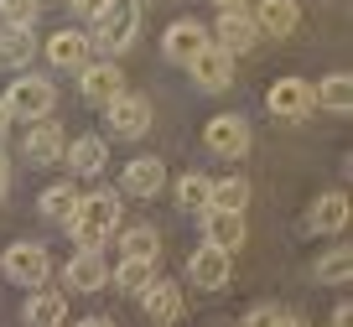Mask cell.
I'll list each match as a JSON object with an SVG mask.
<instances>
[{
    "mask_svg": "<svg viewBox=\"0 0 353 327\" xmlns=\"http://www.w3.org/2000/svg\"><path fill=\"white\" fill-rule=\"evenodd\" d=\"M68 229L83 250H99L110 244V234H120V197L114 192H88L78 197V208L68 213Z\"/></svg>",
    "mask_w": 353,
    "mask_h": 327,
    "instance_id": "1",
    "label": "cell"
},
{
    "mask_svg": "<svg viewBox=\"0 0 353 327\" xmlns=\"http://www.w3.org/2000/svg\"><path fill=\"white\" fill-rule=\"evenodd\" d=\"M135 37H141V6L135 0H110V11L94 16V37L88 42L104 47L110 57H120V52L135 47Z\"/></svg>",
    "mask_w": 353,
    "mask_h": 327,
    "instance_id": "2",
    "label": "cell"
},
{
    "mask_svg": "<svg viewBox=\"0 0 353 327\" xmlns=\"http://www.w3.org/2000/svg\"><path fill=\"white\" fill-rule=\"evenodd\" d=\"M52 99H57V88L47 83V78L21 73L11 88H6V99H0V104L11 109V120H47V115H52Z\"/></svg>",
    "mask_w": 353,
    "mask_h": 327,
    "instance_id": "3",
    "label": "cell"
},
{
    "mask_svg": "<svg viewBox=\"0 0 353 327\" xmlns=\"http://www.w3.org/2000/svg\"><path fill=\"white\" fill-rule=\"evenodd\" d=\"M0 265H6V275H11L16 286H26V291H37V286H42L47 275H52V255H47L37 239H21V244H11Z\"/></svg>",
    "mask_w": 353,
    "mask_h": 327,
    "instance_id": "4",
    "label": "cell"
},
{
    "mask_svg": "<svg viewBox=\"0 0 353 327\" xmlns=\"http://www.w3.org/2000/svg\"><path fill=\"white\" fill-rule=\"evenodd\" d=\"M203 146H208L213 156H223V161H239V156L250 151V120H239V115H213V120L203 125Z\"/></svg>",
    "mask_w": 353,
    "mask_h": 327,
    "instance_id": "5",
    "label": "cell"
},
{
    "mask_svg": "<svg viewBox=\"0 0 353 327\" xmlns=\"http://www.w3.org/2000/svg\"><path fill=\"white\" fill-rule=\"evenodd\" d=\"M104 115H110L114 141H141V135L151 130V99H141V94L110 99V104H104Z\"/></svg>",
    "mask_w": 353,
    "mask_h": 327,
    "instance_id": "6",
    "label": "cell"
},
{
    "mask_svg": "<svg viewBox=\"0 0 353 327\" xmlns=\"http://www.w3.org/2000/svg\"><path fill=\"white\" fill-rule=\"evenodd\" d=\"M229 275H234V255L213 250V244H203V250L188 255V281H192V291H223V286H229Z\"/></svg>",
    "mask_w": 353,
    "mask_h": 327,
    "instance_id": "7",
    "label": "cell"
},
{
    "mask_svg": "<svg viewBox=\"0 0 353 327\" xmlns=\"http://www.w3.org/2000/svg\"><path fill=\"white\" fill-rule=\"evenodd\" d=\"M188 78L203 88V94H223V88H234V57L223 52V47L208 42V47L188 63Z\"/></svg>",
    "mask_w": 353,
    "mask_h": 327,
    "instance_id": "8",
    "label": "cell"
},
{
    "mask_svg": "<svg viewBox=\"0 0 353 327\" xmlns=\"http://www.w3.org/2000/svg\"><path fill=\"white\" fill-rule=\"evenodd\" d=\"M208 42H213V37H208V26H203V21H192V16H182V21H172V26H166L161 52H166V63H182V68H188V63H192V57H198Z\"/></svg>",
    "mask_w": 353,
    "mask_h": 327,
    "instance_id": "9",
    "label": "cell"
},
{
    "mask_svg": "<svg viewBox=\"0 0 353 327\" xmlns=\"http://www.w3.org/2000/svg\"><path fill=\"white\" fill-rule=\"evenodd\" d=\"M78 78H83V83H78V94H83L88 104H99V109L110 104V99L125 94V68L114 63V57H110V63H88V68H78Z\"/></svg>",
    "mask_w": 353,
    "mask_h": 327,
    "instance_id": "10",
    "label": "cell"
},
{
    "mask_svg": "<svg viewBox=\"0 0 353 327\" xmlns=\"http://www.w3.org/2000/svg\"><path fill=\"white\" fill-rule=\"evenodd\" d=\"M265 104H270L276 120H307L312 115V83L307 78H281V83H270Z\"/></svg>",
    "mask_w": 353,
    "mask_h": 327,
    "instance_id": "11",
    "label": "cell"
},
{
    "mask_svg": "<svg viewBox=\"0 0 353 327\" xmlns=\"http://www.w3.org/2000/svg\"><path fill=\"white\" fill-rule=\"evenodd\" d=\"M250 21H254V32L260 37H291L301 26V11H296V0H254V11H250Z\"/></svg>",
    "mask_w": 353,
    "mask_h": 327,
    "instance_id": "12",
    "label": "cell"
},
{
    "mask_svg": "<svg viewBox=\"0 0 353 327\" xmlns=\"http://www.w3.org/2000/svg\"><path fill=\"white\" fill-rule=\"evenodd\" d=\"M244 213H223V208H203V244H213V250L234 255L244 244Z\"/></svg>",
    "mask_w": 353,
    "mask_h": 327,
    "instance_id": "13",
    "label": "cell"
},
{
    "mask_svg": "<svg viewBox=\"0 0 353 327\" xmlns=\"http://www.w3.org/2000/svg\"><path fill=\"white\" fill-rule=\"evenodd\" d=\"M213 47H223L229 57H239V52H250L254 42H260V32H254V21H250V11H223L219 16V26H213Z\"/></svg>",
    "mask_w": 353,
    "mask_h": 327,
    "instance_id": "14",
    "label": "cell"
},
{
    "mask_svg": "<svg viewBox=\"0 0 353 327\" xmlns=\"http://www.w3.org/2000/svg\"><path fill=\"white\" fill-rule=\"evenodd\" d=\"M63 286L68 291H104L110 286V265H104L99 250H78L63 270Z\"/></svg>",
    "mask_w": 353,
    "mask_h": 327,
    "instance_id": "15",
    "label": "cell"
},
{
    "mask_svg": "<svg viewBox=\"0 0 353 327\" xmlns=\"http://www.w3.org/2000/svg\"><path fill=\"white\" fill-rule=\"evenodd\" d=\"M63 151H68L63 125L37 120L32 130H26V161H32V166H52V161H63Z\"/></svg>",
    "mask_w": 353,
    "mask_h": 327,
    "instance_id": "16",
    "label": "cell"
},
{
    "mask_svg": "<svg viewBox=\"0 0 353 327\" xmlns=\"http://www.w3.org/2000/svg\"><path fill=\"white\" fill-rule=\"evenodd\" d=\"M47 57H52V68H88V57H94V42H88V32H52L47 37Z\"/></svg>",
    "mask_w": 353,
    "mask_h": 327,
    "instance_id": "17",
    "label": "cell"
},
{
    "mask_svg": "<svg viewBox=\"0 0 353 327\" xmlns=\"http://www.w3.org/2000/svg\"><path fill=\"white\" fill-rule=\"evenodd\" d=\"M141 306H145V317H151V322H176V317H182V286L176 281H151L141 291Z\"/></svg>",
    "mask_w": 353,
    "mask_h": 327,
    "instance_id": "18",
    "label": "cell"
},
{
    "mask_svg": "<svg viewBox=\"0 0 353 327\" xmlns=\"http://www.w3.org/2000/svg\"><path fill=\"white\" fill-rule=\"evenodd\" d=\"M63 156H68V172L73 177H99L104 166H110V146H104L99 135H78Z\"/></svg>",
    "mask_w": 353,
    "mask_h": 327,
    "instance_id": "19",
    "label": "cell"
},
{
    "mask_svg": "<svg viewBox=\"0 0 353 327\" xmlns=\"http://www.w3.org/2000/svg\"><path fill=\"white\" fill-rule=\"evenodd\" d=\"M120 187H125L130 197H156V192L166 187V166L156 161V156H141V161H130V166H125Z\"/></svg>",
    "mask_w": 353,
    "mask_h": 327,
    "instance_id": "20",
    "label": "cell"
},
{
    "mask_svg": "<svg viewBox=\"0 0 353 327\" xmlns=\"http://www.w3.org/2000/svg\"><path fill=\"white\" fill-rule=\"evenodd\" d=\"M343 224H348V197H343V192H322L317 203H312V213H307L312 234H338Z\"/></svg>",
    "mask_w": 353,
    "mask_h": 327,
    "instance_id": "21",
    "label": "cell"
},
{
    "mask_svg": "<svg viewBox=\"0 0 353 327\" xmlns=\"http://www.w3.org/2000/svg\"><path fill=\"white\" fill-rule=\"evenodd\" d=\"M312 109L348 115V109H353V78H348V73H327L317 88H312Z\"/></svg>",
    "mask_w": 353,
    "mask_h": 327,
    "instance_id": "22",
    "label": "cell"
},
{
    "mask_svg": "<svg viewBox=\"0 0 353 327\" xmlns=\"http://www.w3.org/2000/svg\"><path fill=\"white\" fill-rule=\"evenodd\" d=\"M26 327H63V317H68V296L63 291H37V296H26Z\"/></svg>",
    "mask_w": 353,
    "mask_h": 327,
    "instance_id": "23",
    "label": "cell"
},
{
    "mask_svg": "<svg viewBox=\"0 0 353 327\" xmlns=\"http://www.w3.org/2000/svg\"><path fill=\"white\" fill-rule=\"evenodd\" d=\"M37 57V37H32V26H6V37H0V63L6 68H21L26 73V63Z\"/></svg>",
    "mask_w": 353,
    "mask_h": 327,
    "instance_id": "24",
    "label": "cell"
},
{
    "mask_svg": "<svg viewBox=\"0 0 353 327\" xmlns=\"http://www.w3.org/2000/svg\"><path fill=\"white\" fill-rule=\"evenodd\" d=\"M120 250L130 255V260H161V234H156L151 224H135V229L120 234Z\"/></svg>",
    "mask_w": 353,
    "mask_h": 327,
    "instance_id": "25",
    "label": "cell"
},
{
    "mask_svg": "<svg viewBox=\"0 0 353 327\" xmlns=\"http://www.w3.org/2000/svg\"><path fill=\"white\" fill-rule=\"evenodd\" d=\"M250 203V182L244 177H223V182L208 187V208H223V213H244Z\"/></svg>",
    "mask_w": 353,
    "mask_h": 327,
    "instance_id": "26",
    "label": "cell"
},
{
    "mask_svg": "<svg viewBox=\"0 0 353 327\" xmlns=\"http://www.w3.org/2000/svg\"><path fill=\"white\" fill-rule=\"evenodd\" d=\"M110 281L120 286V291H145V286L156 281V260H130V255H125V260L114 265Z\"/></svg>",
    "mask_w": 353,
    "mask_h": 327,
    "instance_id": "27",
    "label": "cell"
},
{
    "mask_svg": "<svg viewBox=\"0 0 353 327\" xmlns=\"http://www.w3.org/2000/svg\"><path fill=\"white\" fill-rule=\"evenodd\" d=\"M78 197H83V192H78L73 182H52V187H47L42 197H37V208H42L47 218H68V213L78 208Z\"/></svg>",
    "mask_w": 353,
    "mask_h": 327,
    "instance_id": "28",
    "label": "cell"
},
{
    "mask_svg": "<svg viewBox=\"0 0 353 327\" xmlns=\"http://www.w3.org/2000/svg\"><path fill=\"white\" fill-rule=\"evenodd\" d=\"M208 177H203V172H188V177H182V182H176V208H188V213H192V208H198V213H203V208H208Z\"/></svg>",
    "mask_w": 353,
    "mask_h": 327,
    "instance_id": "29",
    "label": "cell"
},
{
    "mask_svg": "<svg viewBox=\"0 0 353 327\" xmlns=\"http://www.w3.org/2000/svg\"><path fill=\"white\" fill-rule=\"evenodd\" d=\"M348 275H353V255H348V250H327V255L317 260V281H322V286H343Z\"/></svg>",
    "mask_w": 353,
    "mask_h": 327,
    "instance_id": "30",
    "label": "cell"
},
{
    "mask_svg": "<svg viewBox=\"0 0 353 327\" xmlns=\"http://www.w3.org/2000/svg\"><path fill=\"white\" fill-rule=\"evenodd\" d=\"M42 0H0V21L6 26H37Z\"/></svg>",
    "mask_w": 353,
    "mask_h": 327,
    "instance_id": "31",
    "label": "cell"
},
{
    "mask_svg": "<svg viewBox=\"0 0 353 327\" xmlns=\"http://www.w3.org/2000/svg\"><path fill=\"white\" fill-rule=\"evenodd\" d=\"M276 312H281V306H270V301H265V306H250V317H244L239 327H276Z\"/></svg>",
    "mask_w": 353,
    "mask_h": 327,
    "instance_id": "32",
    "label": "cell"
},
{
    "mask_svg": "<svg viewBox=\"0 0 353 327\" xmlns=\"http://www.w3.org/2000/svg\"><path fill=\"white\" fill-rule=\"evenodd\" d=\"M73 11L94 21V16H104V11H110V0H73Z\"/></svg>",
    "mask_w": 353,
    "mask_h": 327,
    "instance_id": "33",
    "label": "cell"
},
{
    "mask_svg": "<svg viewBox=\"0 0 353 327\" xmlns=\"http://www.w3.org/2000/svg\"><path fill=\"white\" fill-rule=\"evenodd\" d=\"M276 327H307V317H301V312H286V306H281V312H276Z\"/></svg>",
    "mask_w": 353,
    "mask_h": 327,
    "instance_id": "34",
    "label": "cell"
},
{
    "mask_svg": "<svg viewBox=\"0 0 353 327\" xmlns=\"http://www.w3.org/2000/svg\"><path fill=\"white\" fill-rule=\"evenodd\" d=\"M6 192H11V156L0 151V197H6Z\"/></svg>",
    "mask_w": 353,
    "mask_h": 327,
    "instance_id": "35",
    "label": "cell"
},
{
    "mask_svg": "<svg viewBox=\"0 0 353 327\" xmlns=\"http://www.w3.org/2000/svg\"><path fill=\"white\" fill-rule=\"evenodd\" d=\"M213 6H219V16H223V11H250L254 0H213Z\"/></svg>",
    "mask_w": 353,
    "mask_h": 327,
    "instance_id": "36",
    "label": "cell"
},
{
    "mask_svg": "<svg viewBox=\"0 0 353 327\" xmlns=\"http://www.w3.org/2000/svg\"><path fill=\"white\" fill-rule=\"evenodd\" d=\"M332 327H353V312H348V301H338V312H332Z\"/></svg>",
    "mask_w": 353,
    "mask_h": 327,
    "instance_id": "37",
    "label": "cell"
},
{
    "mask_svg": "<svg viewBox=\"0 0 353 327\" xmlns=\"http://www.w3.org/2000/svg\"><path fill=\"white\" fill-rule=\"evenodd\" d=\"M78 327H114V322H110V317H83Z\"/></svg>",
    "mask_w": 353,
    "mask_h": 327,
    "instance_id": "38",
    "label": "cell"
},
{
    "mask_svg": "<svg viewBox=\"0 0 353 327\" xmlns=\"http://www.w3.org/2000/svg\"><path fill=\"white\" fill-rule=\"evenodd\" d=\"M6 130H11V109L0 104V141H6Z\"/></svg>",
    "mask_w": 353,
    "mask_h": 327,
    "instance_id": "39",
    "label": "cell"
},
{
    "mask_svg": "<svg viewBox=\"0 0 353 327\" xmlns=\"http://www.w3.org/2000/svg\"><path fill=\"white\" fill-rule=\"evenodd\" d=\"M135 6H141V0H135Z\"/></svg>",
    "mask_w": 353,
    "mask_h": 327,
    "instance_id": "40",
    "label": "cell"
}]
</instances>
